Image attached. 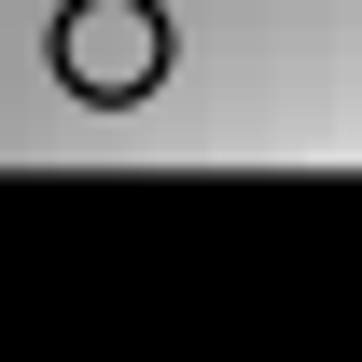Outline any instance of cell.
Segmentation results:
<instances>
[{
	"mask_svg": "<svg viewBox=\"0 0 362 362\" xmlns=\"http://www.w3.org/2000/svg\"><path fill=\"white\" fill-rule=\"evenodd\" d=\"M42 56H56V84L84 98V112H126V98L168 84V14L153 0H56Z\"/></svg>",
	"mask_w": 362,
	"mask_h": 362,
	"instance_id": "cell-1",
	"label": "cell"
}]
</instances>
